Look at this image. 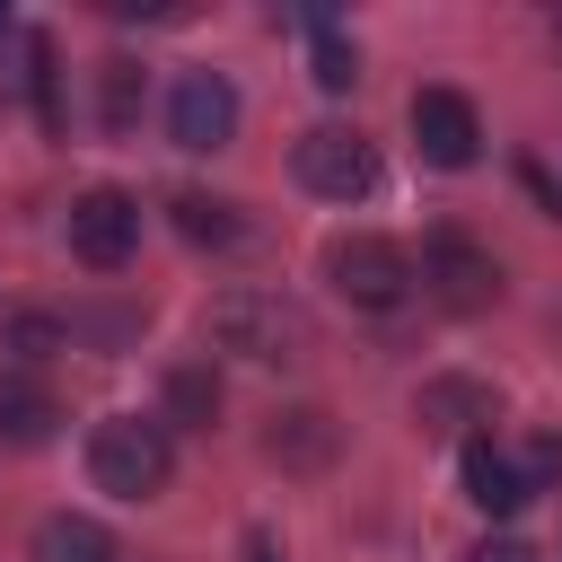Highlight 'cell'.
Returning <instances> with one entry per match:
<instances>
[{
  "label": "cell",
  "instance_id": "1",
  "mask_svg": "<svg viewBox=\"0 0 562 562\" xmlns=\"http://www.w3.org/2000/svg\"><path fill=\"white\" fill-rule=\"evenodd\" d=\"M176 474V430L158 413H105L88 430V483L105 501H158Z\"/></svg>",
  "mask_w": 562,
  "mask_h": 562
},
{
  "label": "cell",
  "instance_id": "2",
  "mask_svg": "<svg viewBox=\"0 0 562 562\" xmlns=\"http://www.w3.org/2000/svg\"><path fill=\"white\" fill-rule=\"evenodd\" d=\"M211 342L255 360V369H290V360H307L316 334H307L299 299H281V290H220L211 299Z\"/></svg>",
  "mask_w": 562,
  "mask_h": 562
},
{
  "label": "cell",
  "instance_id": "3",
  "mask_svg": "<svg viewBox=\"0 0 562 562\" xmlns=\"http://www.w3.org/2000/svg\"><path fill=\"white\" fill-rule=\"evenodd\" d=\"M325 281L360 307V316H395L422 281H413V255L395 246V237H378V228H351V237H334L325 246Z\"/></svg>",
  "mask_w": 562,
  "mask_h": 562
},
{
  "label": "cell",
  "instance_id": "4",
  "mask_svg": "<svg viewBox=\"0 0 562 562\" xmlns=\"http://www.w3.org/2000/svg\"><path fill=\"white\" fill-rule=\"evenodd\" d=\"M290 176L316 193V202H369L378 193V140L351 132V123H307L290 140Z\"/></svg>",
  "mask_w": 562,
  "mask_h": 562
},
{
  "label": "cell",
  "instance_id": "5",
  "mask_svg": "<svg viewBox=\"0 0 562 562\" xmlns=\"http://www.w3.org/2000/svg\"><path fill=\"white\" fill-rule=\"evenodd\" d=\"M413 281H422V299L448 307V316H483V307L501 299V263H492V246L465 237V228H430Z\"/></svg>",
  "mask_w": 562,
  "mask_h": 562
},
{
  "label": "cell",
  "instance_id": "6",
  "mask_svg": "<svg viewBox=\"0 0 562 562\" xmlns=\"http://www.w3.org/2000/svg\"><path fill=\"white\" fill-rule=\"evenodd\" d=\"M404 123H413V158L439 167V176H457V167L483 158V114H474L465 88H413Z\"/></svg>",
  "mask_w": 562,
  "mask_h": 562
},
{
  "label": "cell",
  "instance_id": "7",
  "mask_svg": "<svg viewBox=\"0 0 562 562\" xmlns=\"http://www.w3.org/2000/svg\"><path fill=\"white\" fill-rule=\"evenodd\" d=\"M61 237H70V255H79L88 272H123V263L140 255V202H132L123 184H88V193L70 202Z\"/></svg>",
  "mask_w": 562,
  "mask_h": 562
},
{
  "label": "cell",
  "instance_id": "8",
  "mask_svg": "<svg viewBox=\"0 0 562 562\" xmlns=\"http://www.w3.org/2000/svg\"><path fill=\"white\" fill-rule=\"evenodd\" d=\"M167 140L176 149H228L237 140V79L211 70V61L176 70V88H167Z\"/></svg>",
  "mask_w": 562,
  "mask_h": 562
},
{
  "label": "cell",
  "instance_id": "9",
  "mask_svg": "<svg viewBox=\"0 0 562 562\" xmlns=\"http://www.w3.org/2000/svg\"><path fill=\"white\" fill-rule=\"evenodd\" d=\"M492 413H501L492 378H465V369L422 378V395H413V422H422L430 439H483V422H492Z\"/></svg>",
  "mask_w": 562,
  "mask_h": 562
},
{
  "label": "cell",
  "instance_id": "10",
  "mask_svg": "<svg viewBox=\"0 0 562 562\" xmlns=\"http://www.w3.org/2000/svg\"><path fill=\"white\" fill-rule=\"evenodd\" d=\"M334 448H342V422H334L325 404H281V413L263 422V457H272L281 474H325Z\"/></svg>",
  "mask_w": 562,
  "mask_h": 562
},
{
  "label": "cell",
  "instance_id": "11",
  "mask_svg": "<svg viewBox=\"0 0 562 562\" xmlns=\"http://www.w3.org/2000/svg\"><path fill=\"white\" fill-rule=\"evenodd\" d=\"M61 430V395L35 369H0V448H44Z\"/></svg>",
  "mask_w": 562,
  "mask_h": 562
},
{
  "label": "cell",
  "instance_id": "12",
  "mask_svg": "<svg viewBox=\"0 0 562 562\" xmlns=\"http://www.w3.org/2000/svg\"><path fill=\"white\" fill-rule=\"evenodd\" d=\"M465 501H474L483 518H518L536 492H527V474H518V457H509V448L465 439Z\"/></svg>",
  "mask_w": 562,
  "mask_h": 562
},
{
  "label": "cell",
  "instance_id": "13",
  "mask_svg": "<svg viewBox=\"0 0 562 562\" xmlns=\"http://www.w3.org/2000/svg\"><path fill=\"white\" fill-rule=\"evenodd\" d=\"M26 562H123V544H114V527H97L79 509H53V518H35Z\"/></svg>",
  "mask_w": 562,
  "mask_h": 562
},
{
  "label": "cell",
  "instance_id": "14",
  "mask_svg": "<svg viewBox=\"0 0 562 562\" xmlns=\"http://www.w3.org/2000/svg\"><path fill=\"white\" fill-rule=\"evenodd\" d=\"M158 422L167 430H211L220 422V369L211 360H176L167 386H158Z\"/></svg>",
  "mask_w": 562,
  "mask_h": 562
},
{
  "label": "cell",
  "instance_id": "15",
  "mask_svg": "<svg viewBox=\"0 0 562 562\" xmlns=\"http://www.w3.org/2000/svg\"><path fill=\"white\" fill-rule=\"evenodd\" d=\"M140 97H149V79H140L132 53L97 61V123H105V132H140Z\"/></svg>",
  "mask_w": 562,
  "mask_h": 562
},
{
  "label": "cell",
  "instance_id": "16",
  "mask_svg": "<svg viewBox=\"0 0 562 562\" xmlns=\"http://www.w3.org/2000/svg\"><path fill=\"white\" fill-rule=\"evenodd\" d=\"M167 211H176V237H184V246H211V255H220V246H237V237H246L237 202H220V193H176Z\"/></svg>",
  "mask_w": 562,
  "mask_h": 562
},
{
  "label": "cell",
  "instance_id": "17",
  "mask_svg": "<svg viewBox=\"0 0 562 562\" xmlns=\"http://www.w3.org/2000/svg\"><path fill=\"white\" fill-rule=\"evenodd\" d=\"M299 26H307V70H316V88H334V97H342V88L360 79V53H351V35H342L334 18H316V9H307Z\"/></svg>",
  "mask_w": 562,
  "mask_h": 562
},
{
  "label": "cell",
  "instance_id": "18",
  "mask_svg": "<svg viewBox=\"0 0 562 562\" xmlns=\"http://www.w3.org/2000/svg\"><path fill=\"white\" fill-rule=\"evenodd\" d=\"M26 97H35V123H44V132L70 123V105H61V53H53L44 26H26Z\"/></svg>",
  "mask_w": 562,
  "mask_h": 562
},
{
  "label": "cell",
  "instance_id": "19",
  "mask_svg": "<svg viewBox=\"0 0 562 562\" xmlns=\"http://www.w3.org/2000/svg\"><path fill=\"white\" fill-rule=\"evenodd\" d=\"M70 342V325L61 316H44V307H26V316H9V351H26V360H44V351H61Z\"/></svg>",
  "mask_w": 562,
  "mask_h": 562
},
{
  "label": "cell",
  "instance_id": "20",
  "mask_svg": "<svg viewBox=\"0 0 562 562\" xmlns=\"http://www.w3.org/2000/svg\"><path fill=\"white\" fill-rule=\"evenodd\" d=\"M518 474H527V492L562 483V430H536V439H527V457H518Z\"/></svg>",
  "mask_w": 562,
  "mask_h": 562
},
{
  "label": "cell",
  "instance_id": "21",
  "mask_svg": "<svg viewBox=\"0 0 562 562\" xmlns=\"http://www.w3.org/2000/svg\"><path fill=\"white\" fill-rule=\"evenodd\" d=\"M465 562H544V553H536L527 536H509V527H492V536H474V553H465Z\"/></svg>",
  "mask_w": 562,
  "mask_h": 562
},
{
  "label": "cell",
  "instance_id": "22",
  "mask_svg": "<svg viewBox=\"0 0 562 562\" xmlns=\"http://www.w3.org/2000/svg\"><path fill=\"white\" fill-rule=\"evenodd\" d=\"M246 562H281V553H272V536H263V527H255V536H246Z\"/></svg>",
  "mask_w": 562,
  "mask_h": 562
},
{
  "label": "cell",
  "instance_id": "23",
  "mask_svg": "<svg viewBox=\"0 0 562 562\" xmlns=\"http://www.w3.org/2000/svg\"><path fill=\"white\" fill-rule=\"evenodd\" d=\"M553 44H562V18H553Z\"/></svg>",
  "mask_w": 562,
  "mask_h": 562
}]
</instances>
